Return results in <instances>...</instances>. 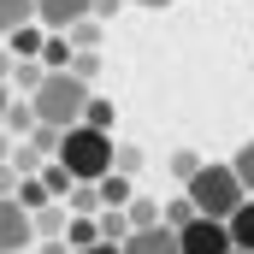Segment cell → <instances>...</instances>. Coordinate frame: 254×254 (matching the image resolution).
<instances>
[{
	"instance_id": "obj_1",
	"label": "cell",
	"mask_w": 254,
	"mask_h": 254,
	"mask_svg": "<svg viewBox=\"0 0 254 254\" xmlns=\"http://www.w3.org/2000/svg\"><path fill=\"white\" fill-rule=\"evenodd\" d=\"M54 160L71 172V184H95V178H107V172H113V130H95V125L60 130Z\"/></svg>"
},
{
	"instance_id": "obj_2",
	"label": "cell",
	"mask_w": 254,
	"mask_h": 254,
	"mask_svg": "<svg viewBox=\"0 0 254 254\" xmlns=\"http://www.w3.org/2000/svg\"><path fill=\"white\" fill-rule=\"evenodd\" d=\"M95 89L83 83V77H71V71H48L24 101L36 107V125H54V130H71L83 119V101H89Z\"/></svg>"
},
{
	"instance_id": "obj_3",
	"label": "cell",
	"mask_w": 254,
	"mask_h": 254,
	"mask_svg": "<svg viewBox=\"0 0 254 254\" xmlns=\"http://www.w3.org/2000/svg\"><path fill=\"white\" fill-rule=\"evenodd\" d=\"M184 195H190L195 213H207V219H231V213L249 201V190L237 184V172H231V166H213V160H201L190 178H184Z\"/></svg>"
},
{
	"instance_id": "obj_4",
	"label": "cell",
	"mask_w": 254,
	"mask_h": 254,
	"mask_svg": "<svg viewBox=\"0 0 254 254\" xmlns=\"http://www.w3.org/2000/svg\"><path fill=\"white\" fill-rule=\"evenodd\" d=\"M178 249L184 254H231V231H225V219L195 213L190 225H178Z\"/></svg>"
},
{
	"instance_id": "obj_5",
	"label": "cell",
	"mask_w": 254,
	"mask_h": 254,
	"mask_svg": "<svg viewBox=\"0 0 254 254\" xmlns=\"http://www.w3.org/2000/svg\"><path fill=\"white\" fill-rule=\"evenodd\" d=\"M36 243V225H30V213L12 201V195H0V254H24Z\"/></svg>"
},
{
	"instance_id": "obj_6",
	"label": "cell",
	"mask_w": 254,
	"mask_h": 254,
	"mask_svg": "<svg viewBox=\"0 0 254 254\" xmlns=\"http://www.w3.org/2000/svg\"><path fill=\"white\" fill-rule=\"evenodd\" d=\"M119 254H184V249H178V231L160 219V225H142V231H130L125 243H119Z\"/></svg>"
},
{
	"instance_id": "obj_7",
	"label": "cell",
	"mask_w": 254,
	"mask_h": 254,
	"mask_svg": "<svg viewBox=\"0 0 254 254\" xmlns=\"http://www.w3.org/2000/svg\"><path fill=\"white\" fill-rule=\"evenodd\" d=\"M77 18H89V0H36V24L42 30H71Z\"/></svg>"
},
{
	"instance_id": "obj_8",
	"label": "cell",
	"mask_w": 254,
	"mask_h": 254,
	"mask_svg": "<svg viewBox=\"0 0 254 254\" xmlns=\"http://www.w3.org/2000/svg\"><path fill=\"white\" fill-rule=\"evenodd\" d=\"M225 231H231V249H254V195L225 219Z\"/></svg>"
},
{
	"instance_id": "obj_9",
	"label": "cell",
	"mask_w": 254,
	"mask_h": 254,
	"mask_svg": "<svg viewBox=\"0 0 254 254\" xmlns=\"http://www.w3.org/2000/svg\"><path fill=\"white\" fill-rule=\"evenodd\" d=\"M0 130L24 142V136L36 130V107H30V101H6V119H0Z\"/></svg>"
},
{
	"instance_id": "obj_10",
	"label": "cell",
	"mask_w": 254,
	"mask_h": 254,
	"mask_svg": "<svg viewBox=\"0 0 254 254\" xmlns=\"http://www.w3.org/2000/svg\"><path fill=\"white\" fill-rule=\"evenodd\" d=\"M95 195H101V207H125L136 190H130V178H125V172H107V178H95Z\"/></svg>"
},
{
	"instance_id": "obj_11",
	"label": "cell",
	"mask_w": 254,
	"mask_h": 254,
	"mask_svg": "<svg viewBox=\"0 0 254 254\" xmlns=\"http://www.w3.org/2000/svg\"><path fill=\"white\" fill-rule=\"evenodd\" d=\"M36 60L48 65V71H65V65H71V42H65V30H48V36H42V54H36Z\"/></svg>"
},
{
	"instance_id": "obj_12",
	"label": "cell",
	"mask_w": 254,
	"mask_h": 254,
	"mask_svg": "<svg viewBox=\"0 0 254 254\" xmlns=\"http://www.w3.org/2000/svg\"><path fill=\"white\" fill-rule=\"evenodd\" d=\"M42 36H48L42 24H24V30H12V36H6L12 48H6V54H12V60H36V54H42Z\"/></svg>"
},
{
	"instance_id": "obj_13",
	"label": "cell",
	"mask_w": 254,
	"mask_h": 254,
	"mask_svg": "<svg viewBox=\"0 0 254 254\" xmlns=\"http://www.w3.org/2000/svg\"><path fill=\"white\" fill-rule=\"evenodd\" d=\"M24 24H36V0H0V36H12Z\"/></svg>"
},
{
	"instance_id": "obj_14",
	"label": "cell",
	"mask_w": 254,
	"mask_h": 254,
	"mask_svg": "<svg viewBox=\"0 0 254 254\" xmlns=\"http://www.w3.org/2000/svg\"><path fill=\"white\" fill-rule=\"evenodd\" d=\"M65 249H89V243H101V231H95V219H83V213H71V225L60 231Z\"/></svg>"
},
{
	"instance_id": "obj_15",
	"label": "cell",
	"mask_w": 254,
	"mask_h": 254,
	"mask_svg": "<svg viewBox=\"0 0 254 254\" xmlns=\"http://www.w3.org/2000/svg\"><path fill=\"white\" fill-rule=\"evenodd\" d=\"M30 225H36V243H42V237H60V231H65V207H60V201L36 207V213H30Z\"/></svg>"
},
{
	"instance_id": "obj_16",
	"label": "cell",
	"mask_w": 254,
	"mask_h": 254,
	"mask_svg": "<svg viewBox=\"0 0 254 254\" xmlns=\"http://www.w3.org/2000/svg\"><path fill=\"white\" fill-rule=\"evenodd\" d=\"M12 201H18V207H24V213H36V207H48V201H54V195L42 190V178H36V172H30V178H18V190H12Z\"/></svg>"
},
{
	"instance_id": "obj_17",
	"label": "cell",
	"mask_w": 254,
	"mask_h": 254,
	"mask_svg": "<svg viewBox=\"0 0 254 254\" xmlns=\"http://www.w3.org/2000/svg\"><path fill=\"white\" fill-rule=\"evenodd\" d=\"M113 119H119V107H113V101H101V95H89V101H83V119H77V125L113 130Z\"/></svg>"
},
{
	"instance_id": "obj_18",
	"label": "cell",
	"mask_w": 254,
	"mask_h": 254,
	"mask_svg": "<svg viewBox=\"0 0 254 254\" xmlns=\"http://www.w3.org/2000/svg\"><path fill=\"white\" fill-rule=\"evenodd\" d=\"M125 219H130V231H142V225H160V201H148V195H130V201H125Z\"/></svg>"
},
{
	"instance_id": "obj_19",
	"label": "cell",
	"mask_w": 254,
	"mask_h": 254,
	"mask_svg": "<svg viewBox=\"0 0 254 254\" xmlns=\"http://www.w3.org/2000/svg\"><path fill=\"white\" fill-rule=\"evenodd\" d=\"M36 178H42V190L54 195V201H65V195H71V172H65L60 160H48V166H42V172H36Z\"/></svg>"
},
{
	"instance_id": "obj_20",
	"label": "cell",
	"mask_w": 254,
	"mask_h": 254,
	"mask_svg": "<svg viewBox=\"0 0 254 254\" xmlns=\"http://www.w3.org/2000/svg\"><path fill=\"white\" fill-rule=\"evenodd\" d=\"M65 207H71V213H83V219H95V213H101V195H95V184H71Z\"/></svg>"
},
{
	"instance_id": "obj_21",
	"label": "cell",
	"mask_w": 254,
	"mask_h": 254,
	"mask_svg": "<svg viewBox=\"0 0 254 254\" xmlns=\"http://www.w3.org/2000/svg\"><path fill=\"white\" fill-rule=\"evenodd\" d=\"M42 77H48V65H42V60H12V83H18V95H30Z\"/></svg>"
},
{
	"instance_id": "obj_22",
	"label": "cell",
	"mask_w": 254,
	"mask_h": 254,
	"mask_svg": "<svg viewBox=\"0 0 254 254\" xmlns=\"http://www.w3.org/2000/svg\"><path fill=\"white\" fill-rule=\"evenodd\" d=\"M65 42H71V54H77V48H95V42H101V18H77V24L65 30Z\"/></svg>"
},
{
	"instance_id": "obj_23",
	"label": "cell",
	"mask_w": 254,
	"mask_h": 254,
	"mask_svg": "<svg viewBox=\"0 0 254 254\" xmlns=\"http://www.w3.org/2000/svg\"><path fill=\"white\" fill-rule=\"evenodd\" d=\"M65 71H71V77H83V83H95V77H101V54H95V48H77Z\"/></svg>"
},
{
	"instance_id": "obj_24",
	"label": "cell",
	"mask_w": 254,
	"mask_h": 254,
	"mask_svg": "<svg viewBox=\"0 0 254 254\" xmlns=\"http://www.w3.org/2000/svg\"><path fill=\"white\" fill-rule=\"evenodd\" d=\"M113 172H125V178L142 172V148L136 142H113Z\"/></svg>"
},
{
	"instance_id": "obj_25",
	"label": "cell",
	"mask_w": 254,
	"mask_h": 254,
	"mask_svg": "<svg viewBox=\"0 0 254 254\" xmlns=\"http://www.w3.org/2000/svg\"><path fill=\"white\" fill-rule=\"evenodd\" d=\"M231 172H237V184H243V190L254 195V136L243 142V148H237V160H231Z\"/></svg>"
},
{
	"instance_id": "obj_26",
	"label": "cell",
	"mask_w": 254,
	"mask_h": 254,
	"mask_svg": "<svg viewBox=\"0 0 254 254\" xmlns=\"http://www.w3.org/2000/svg\"><path fill=\"white\" fill-rule=\"evenodd\" d=\"M24 142H30V154H42V160H54V148H60V130H54V125H36L30 136H24Z\"/></svg>"
},
{
	"instance_id": "obj_27",
	"label": "cell",
	"mask_w": 254,
	"mask_h": 254,
	"mask_svg": "<svg viewBox=\"0 0 254 254\" xmlns=\"http://www.w3.org/2000/svg\"><path fill=\"white\" fill-rule=\"evenodd\" d=\"M160 219H166V225H172V231H178V225H190V219H195V207H190V195H178V201H166V207H160Z\"/></svg>"
},
{
	"instance_id": "obj_28",
	"label": "cell",
	"mask_w": 254,
	"mask_h": 254,
	"mask_svg": "<svg viewBox=\"0 0 254 254\" xmlns=\"http://www.w3.org/2000/svg\"><path fill=\"white\" fill-rule=\"evenodd\" d=\"M166 166H172L178 178H190L195 166H201V154H195V148H178V154H166Z\"/></svg>"
},
{
	"instance_id": "obj_29",
	"label": "cell",
	"mask_w": 254,
	"mask_h": 254,
	"mask_svg": "<svg viewBox=\"0 0 254 254\" xmlns=\"http://www.w3.org/2000/svg\"><path fill=\"white\" fill-rule=\"evenodd\" d=\"M119 6H125V0H89V18L107 24V18H119Z\"/></svg>"
},
{
	"instance_id": "obj_30",
	"label": "cell",
	"mask_w": 254,
	"mask_h": 254,
	"mask_svg": "<svg viewBox=\"0 0 254 254\" xmlns=\"http://www.w3.org/2000/svg\"><path fill=\"white\" fill-rule=\"evenodd\" d=\"M30 254H71V249H65L60 237H42V243H30Z\"/></svg>"
},
{
	"instance_id": "obj_31",
	"label": "cell",
	"mask_w": 254,
	"mask_h": 254,
	"mask_svg": "<svg viewBox=\"0 0 254 254\" xmlns=\"http://www.w3.org/2000/svg\"><path fill=\"white\" fill-rule=\"evenodd\" d=\"M71 254H119V243H89V249H71Z\"/></svg>"
},
{
	"instance_id": "obj_32",
	"label": "cell",
	"mask_w": 254,
	"mask_h": 254,
	"mask_svg": "<svg viewBox=\"0 0 254 254\" xmlns=\"http://www.w3.org/2000/svg\"><path fill=\"white\" fill-rule=\"evenodd\" d=\"M6 77H12V54L0 48V83H6Z\"/></svg>"
},
{
	"instance_id": "obj_33",
	"label": "cell",
	"mask_w": 254,
	"mask_h": 254,
	"mask_svg": "<svg viewBox=\"0 0 254 254\" xmlns=\"http://www.w3.org/2000/svg\"><path fill=\"white\" fill-rule=\"evenodd\" d=\"M0 160H12V136L6 130H0Z\"/></svg>"
},
{
	"instance_id": "obj_34",
	"label": "cell",
	"mask_w": 254,
	"mask_h": 254,
	"mask_svg": "<svg viewBox=\"0 0 254 254\" xmlns=\"http://www.w3.org/2000/svg\"><path fill=\"white\" fill-rule=\"evenodd\" d=\"M6 101H12V89H6V83H0V119H6Z\"/></svg>"
},
{
	"instance_id": "obj_35",
	"label": "cell",
	"mask_w": 254,
	"mask_h": 254,
	"mask_svg": "<svg viewBox=\"0 0 254 254\" xmlns=\"http://www.w3.org/2000/svg\"><path fill=\"white\" fill-rule=\"evenodd\" d=\"M130 6H172V0H130Z\"/></svg>"
},
{
	"instance_id": "obj_36",
	"label": "cell",
	"mask_w": 254,
	"mask_h": 254,
	"mask_svg": "<svg viewBox=\"0 0 254 254\" xmlns=\"http://www.w3.org/2000/svg\"><path fill=\"white\" fill-rule=\"evenodd\" d=\"M231 254H254V249H231Z\"/></svg>"
},
{
	"instance_id": "obj_37",
	"label": "cell",
	"mask_w": 254,
	"mask_h": 254,
	"mask_svg": "<svg viewBox=\"0 0 254 254\" xmlns=\"http://www.w3.org/2000/svg\"><path fill=\"white\" fill-rule=\"evenodd\" d=\"M24 254H30V249H24Z\"/></svg>"
}]
</instances>
